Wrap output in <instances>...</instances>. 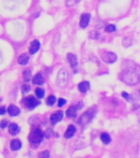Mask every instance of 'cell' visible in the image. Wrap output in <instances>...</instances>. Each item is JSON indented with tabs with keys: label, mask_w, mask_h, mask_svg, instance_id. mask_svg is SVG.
<instances>
[{
	"label": "cell",
	"mask_w": 140,
	"mask_h": 158,
	"mask_svg": "<svg viewBox=\"0 0 140 158\" xmlns=\"http://www.w3.org/2000/svg\"><path fill=\"white\" fill-rule=\"evenodd\" d=\"M120 80L130 85L138 83L139 81V71L138 67L130 65L129 62H126V65L120 72Z\"/></svg>",
	"instance_id": "obj_1"
},
{
	"label": "cell",
	"mask_w": 140,
	"mask_h": 158,
	"mask_svg": "<svg viewBox=\"0 0 140 158\" xmlns=\"http://www.w3.org/2000/svg\"><path fill=\"white\" fill-rule=\"evenodd\" d=\"M44 133L40 129H35L30 133L29 136V140L30 143L34 146H38L43 140Z\"/></svg>",
	"instance_id": "obj_2"
},
{
	"label": "cell",
	"mask_w": 140,
	"mask_h": 158,
	"mask_svg": "<svg viewBox=\"0 0 140 158\" xmlns=\"http://www.w3.org/2000/svg\"><path fill=\"white\" fill-rule=\"evenodd\" d=\"M23 103L25 105V106L28 109H34L36 106H38L40 104V101L36 99L35 97H34L33 96H30V97H26L24 99L23 101Z\"/></svg>",
	"instance_id": "obj_3"
},
{
	"label": "cell",
	"mask_w": 140,
	"mask_h": 158,
	"mask_svg": "<svg viewBox=\"0 0 140 158\" xmlns=\"http://www.w3.org/2000/svg\"><path fill=\"white\" fill-rule=\"evenodd\" d=\"M94 111L93 110V109H90L89 110L85 111L82 116L80 118V120H79V123L80 124H86L87 123H89L92 119V118L94 117Z\"/></svg>",
	"instance_id": "obj_4"
},
{
	"label": "cell",
	"mask_w": 140,
	"mask_h": 158,
	"mask_svg": "<svg viewBox=\"0 0 140 158\" xmlns=\"http://www.w3.org/2000/svg\"><path fill=\"white\" fill-rule=\"evenodd\" d=\"M68 81V72L66 69H61L57 75V83L60 86H65Z\"/></svg>",
	"instance_id": "obj_5"
},
{
	"label": "cell",
	"mask_w": 140,
	"mask_h": 158,
	"mask_svg": "<svg viewBox=\"0 0 140 158\" xmlns=\"http://www.w3.org/2000/svg\"><path fill=\"white\" fill-rule=\"evenodd\" d=\"M101 57H102V59L107 63H112L116 61V59H117L116 55L112 52H105V53L102 54Z\"/></svg>",
	"instance_id": "obj_6"
},
{
	"label": "cell",
	"mask_w": 140,
	"mask_h": 158,
	"mask_svg": "<svg viewBox=\"0 0 140 158\" xmlns=\"http://www.w3.org/2000/svg\"><path fill=\"white\" fill-rule=\"evenodd\" d=\"M62 119H63V112L61 111V110H58V111H57V112H55L51 115L50 120L53 124H55L57 122L61 121Z\"/></svg>",
	"instance_id": "obj_7"
},
{
	"label": "cell",
	"mask_w": 140,
	"mask_h": 158,
	"mask_svg": "<svg viewBox=\"0 0 140 158\" xmlns=\"http://www.w3.org/2000/svg\"><path fill=\"white\" fill-rule=\"evenodd\" d=\"M90 21V15L88 13H85L81 16L80 21V26L82 28H85L87 26L89 25Z\"/></svg>",
	"instance_id": "obj_8"
},
{
	"label": "cell",
	"mask_w": 140,
	"mask_h": 158,
	"mask_svg": "<svg viewBox=\"0 0 140 158\" xmlns=\"http://www.w3.org/2000/svg\"><path fill=\"white\" fill-rule=\"evenodd\" d=\"M40 43L38 40H35L30 43V49H29V52H30L31 55H34L35 54L37 51L40 50Z\"/></svg>",
	"instance_id": "obj_9"
},
{
	"label": "cell",
	"mask_w": 140,
	"mask_h": 158,
	"mask_svg": "<svg viewBox=\"0 0 140 158\" xmlns=\"http://www.w3.org/2000/svg\"><path fill=\"white\" fill-rule=\"evenodd\" d=\"M67 61L69 62L71 68H75L78 64V60H77V58L75 55L73 54H68L67 55Z\"/></svg>",
	"instance_id": "obj_10"
},
{
	"label": "cell",
	"mask_w": 140,
	"mask_h": 158,
	"mask_svg": "<svg viewBox=\"0 0 140 158\" xmlns=\"http://www.w3.org/2000/svg\"><path fill=\"white\" fill-rule=\"evenodd\" d=\"M19 131H20V128L16 124H11L9 127H8V132L12 136L16 135L17 133H19Z\"/></svg>",
	"instance_id": "obj_11"
},
{
	"label": "cell",
	"mask_w": 140,
	"mask_h": 158,
	"mask_svg": "<svg viewBox=\"0 0 140 158\" xmlns=\"http://www.w3.org/2000/svg\"><path fill=\"white\" fill-rule=\"evenodd\" d=\"M8 113H9V115H10L11 116H16L20 112V109L17 107V106H14V105L9 106V107L8 109Z\"/></svg>",
	"instance_id": "obj_12"
},
{
	"label": "cell",
	"mask_w": 140,
	"mask_h": 158,
	"mask_svg": "<svg viewBox=\"0 0 140 158\" xmlns=\"http://www.w3.org/2000/svg\"><path fill=\"white\" fill-rule=\"evenodd\" d=\"M75 130H76V129H75V126H74V125H72V124H70V126L67 128V129H66V131L65 134H64L65 138H67V139L72 138V137H73V135L75 134Z\"/></svg>",
	"instance_id": "obj_13"
},
{
	"label": "cell",
	"mask_w": 140,
	"mask_h": 158,
	"mask_svg": "<svg viewBox=\"0 0 140 158\" xmlns=\"http://www.w3.org/2000/svg\"><path fill=\"white\" fill-rule=\"evenodd\" d=\"M32 82H33L34 84H35V85H42V84L44 82V77L42 76L41 73H38V74H36V75L33 77Z\"/></svg>",
	"instance_id": "obj_14"
},
{
	"label": "cell",
	"mask_w": 140,
	"mask_h": 158,
	"mask_svg": "<svg viewBox=\"0 0 140 158\" xmlns=\"http://www.w3.org/2000/svg\"><path fill=\"white\" fill-rule=\"evenodd\" d=\"M89 82H87V81H84V82H80V84H79V86H78L79 91L80 92H82V93H85V92H86L89 89Z\"/></svg>",
	"instance_id": "obj_15"
},
{
	"label": "cell",
	"mask_w": 140,
	"mask_h": 158,
	"mask_svg": "<svg viewBox=\"0 0 140 158\" xmlns=\"http://www.w3.org/2000/svg\"><path fill=\"white\" fill-rule=\"evenodd\" d=\"M11 149L12 151H17L21 148V143L20 142V140L18 139H14L11 142Z\"/></svg>",
	"instance_id": "obj_16"
},
{
	"label": "cell",
	"mask_w": 140,
	"mask_h": 158,
	"mask_svg": "<svg viewBox=\"0 0 140 158\" xmlns=\"http://www.w3.org/2000/svg\"><path fill=\"white\" fill-rule=\"evenodd\" d=\"M78 110V108L76 106H70L67 110H66V115L68 117L70 118H73L76 116V111Z\"/></svg>",
	"instance_id": "obj_17"
},
{
	"label": "cell",
	"mask_w": 140,
	"mask_h": 158,
	"mask_svg": "<svg viewBox=\"0 0 140 158\" xmlns=\"http://www.w3.org/2000/svg\"><path fill=\"white\" fill-rule=\"evenodd\" d=\"M29 56L26 55V54H23V55H21L19 58H18V63L21 64V65H25L28 61H29Z\"/></svg>",
	"instance_id": "obj_18"
},
{
	"label": "cell",
	"mask_w": 140,
	"mask_h": 158,
	"mask_svg": "<svg viewBox=\"0 0 140 158\" xmlns=\"http://www.w3.org/2000/svg\"><path fill=\"white\" fill-rule=\"evenodd\" d=\"M101 140L102 141V143L105 144H109L111 143V137L109 134L107 133H103L101 134Z\"/></svg>",
	"instance_id": "obj_19"
},
{
	"label": "cell",
	"mask_w": 140,
	"mask_h": 158,
	"mask_svg": "<svg viewBox=\"0 0 140 158\" xmlns=\"http://www.w3.org/2000/svg\"><path fill=\"white\" fill-rule=\"evenodd\" d=\"M23 77H24V79H25V82H29L30 80V77H31V72L30 69H25V71L23 72Z\"/></svg>",
	"instance_id": "obj_20"
},
{
	"label": "cell",
	"mask_w": 140,
	"mask_h": 158,
	"mask_svg": "<svg viewBox=\"0 0 140 158\" xmlns=\"http://www.w3.org/2000/svg\"><path fill=\"white\" fill-rule=\"evenodd\" d=\"M35 95L37 96L38 98H43V97H44V89H42V88H36V90H35Z\"/></svg>",
	"instance_id": "obj_21"
},
{
	"label": "cell",
	"mask_w": 140,
	"mask_h": 158,
	"mask_svg": "<svg viewBox=\"0 0 140 158\" xmlns=\"http://www.w3.org/2000/svg\"><path fill=\"white\" fill-rule=\"evenodd\" d=\"M47 105L49 106H52L55 104L56 102V97H53V96H50V97H48L47 99Z\"/></svg>",
	"instance_id": "obj_22"
},
{
	"label": "cell",
	"mask_w": 140,
	"mask_h": 158,
	"mask_svg": "<svg viewBox=\"0 0 140 158\" xmlns=\"http://www.w3.org/2000/svg\"><path fill=\"white\" fill-rule=\"evenodd\" d=\"M115 31V26L114 25H108L106 26L105 31L107 32H113Z\"/></svg>",
	"instance_id": "obj_23"
},
{
	"label": "cell",
	"mask_w": 140,
	"mask_h": 158,
	"mask_svg": "<svg viewBox=\"0 0 140 158\" xmlns=\"http://www.w3.org/2000/svg\"><path fill=\"white\" fill-rule=\"evenodd\" d=\"M39 157H42V158H48L49 157V152L48 150H46L44 152H41L39 154Z\"/></svg>",
	"instance_id": "obj_24"
},
{
	"label": "cell",
	"mask_w": 140,
	"mask_h": 158,
	"mask_svg": "<svg viewBox=\"0 0 140 158\" xmlns=\"http://www.w3.org/2000/svg\"><path fill=\"white\" fill-rule=\"evenodd\" d=\"M80 1V0H66V5L70 7V6H73L76 3H78Z\"/></svg>",
	"instance_id": "obj_25"
},
{
	"label": "cell",
	"mask_w": 140,
	"mask_h": 158,
	"mask_svg": "<svg viewBox=\"0 0 140 158\" xmlns=\"http://www.w3.org/2000/svg\"><path fill=\"white\" fill-rule=\"evenodd\" d=\"M89 36L90 38H92V39H94V40H96V39H98V36H99V35H98V33L97 32V31H90L89 33Z\"/></svg>",
	"instance_id": "obj_26"
},
{
	"label": "cell",
	"mask_w": 140,
	"mask_h": 158,
	"mask_svg": "<svg viewBox=\"0 0 140 158\" xmlns=\"http://www.w3.org/2000/svg\"><path fill=\"white\" fill-rule=\"evenodd\" d=\"M30 87L28 86V85H24L22 88H21V92H22V94H26L27 92H30Z\"/></svg>",
	"instance_id": "obj_27"
},
{
	"label": "cell",
	"mask_w": 140,
	"mask_h": 158,
	"mask_svg": "<svg viewBox=\"0 0 140 158\" xmlns=\"http://www.w3.org/2000/svg\"><path fill=\"white\" fill-rule=\"evenodd\" d=\"M53 134V130L51 129V128H48L47 131H46V133H45V137L47 138H49L52 137V135Z\"/></svg>",
	"instance_id": "obj_28"
},
{
	"label": "cell",
	"mask_w": 140,
	"mask_h": 158,
	"mask_svg": "<svg viewBox=\"0 0 140 158\" xmlns=\"http://www.w3.org/2000/svg\"><path fill=\"white\" fill-rule=\"evenodd\" d=\"M66 101L65 99H63V98H61L59 99V101H58V106L59 107H61V106H63L64 105H65Z\"/></svg>",
	"instance_id": "obj_29"
},
{
	"label": "cell",
	"mask_w": 140,
	"mask_h": 158,
	"mask_svg": "<svg viewBox=\"0 0 140 158\" xmlns=\"http://www.w3.org/2000/svg\"><path fill=\"white\" fill-rule=\"evenodd\" d=\"M7 125H8V121H7V120H3V121L0 122V127L3 128H4L7 127Z\"/></svg>",
	"instance_id": "obj_30"
},
{
	"label": "cell",
	"mask_w": 140,
	"mask_h": 158,
	"mask_svg": "<svg viewBox=\"0 0 140 158\" xmlns=\"http://www.w3.org/2000/svg\"><path fill=\"white\" fill-rule=\"evenodd\" d=\"M6 113V108L4 106H0V115H3Z\"/></svg>",
	"instance_id": "obj_31"
},
{
	"label": "cell",
	"mask_w": 140,
	"mask_h": 158,
	"mask_svg": "<svg viewBox=\"0 0 140 158\" xmlns=\"http://www.w3.org/2000/svg\"><path fill=\"white\" fill-rule=\"evenodd\" d=\"M122 97H124L125 99L127 100V99L129 98V97H130V96H129V94H128V93H126V92H124L123 93H122Z\"/></svg>",
	"instance_id": "obj_32"
},
{
	"label": "cell",
	"mask_w": 140,
	"mask_h": 158,
	"mask_svg": "<svg viewBox=\"0 0 140 158\" xmlns=\"http://www.w3.org/2000/svg\"><path fill=\"white\" fill-rule=\"evenodd\" d=\"M0 101H1V99H0Z\"/></svg>",
	"instance_id": "obj_33"
}]
</instances>
